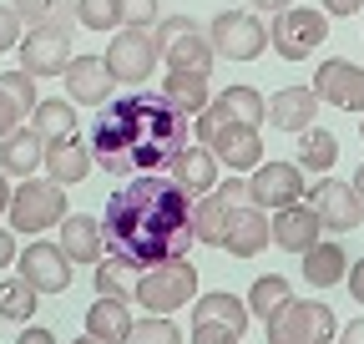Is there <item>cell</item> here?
Here are the masks:
<instances>
[{
    "label": "cell",
    "mask_w": 364,
    "mask_h": 344,
    "mask_svg": "<svg viewBox=\"0 0 364 344\" xmlns=\"http://www.w3.org/2000/svg\"><path fill=\"white\" fill-rule=\"evenodd\" d=\"M102 228H107V243L142 269L188 258V248L198 243L193 238V203L162 172H142L136 183L112 193Z\"/></svg>",
    "instance_id": "1"
},
{
    "label": "cell",
    "mask_w": 364,
    "mask_h": 344,
    "mask_svg": "<svg viewBox=\"0 0 364 344\" xmlns=\"http://www.w3.org/2000/svg\"><path fill=\"white\" fill-rule=\"evenodd\" d=\"M188 147V127L182 112L157 92H136V97H112L97 132H91V157L102 162V172L132 178V172H157L172 162V152Z\"/></svg>",
    "instance_id": "2"
},
{
    "label": "cell",
    "mask_w": 364,
    "mask_h": 344,
    "mask_svg": "<svg viewBox=\"0 0 364 344\" xmlns=\"http://www.w3.org/2000/svg\"><path fill=\"white\" fill-rule=\"evenodd\" d=\"M152 41H157L167 71H213V56L218 51H213L203 21H193V16H162L152 26Z\"/></svg>",
    "instance_id": "3"
},
{
    "label": "cell",
    "mask_w": 364,
    "mask_h": 344,
    "mask_svg": "<svg viewBox=\"0 0 364 344\" xmlns=\"http://www.w3.org/2000/svg\"><path fill=\"white\" fill-rule=\"evenodd\" d=\"M193 299H198V269L188 258H172V264L142 269L132 304H142V314H177L182 304H193Z\"/></svg>",
    "instance_id": "4"
},
{
    "label": "cell",
    "mask_w": 364,
    "mask_h": 344,
    "mask_svg": "<svg viewBox=\"0 0 364 344\" xmlns=\"http://www.w3.org/2000/svg\"><path fill=\"white\" fill-rule=\"evenodd\" d=\"M6 218L16 233H51L66 218V193L51 178H21V188H11V208Z\"/></svg>",
    "instance_id": "5"
},
{
    "label": "cell",
    "mask_w": 364,
    "mask_h": 344,
    "mask_svg": "<svg viewBox=\"0 0 364 344\" xmlns=\"http://www.w3.org/2000/svg\"><path fill=\"white\" fill-rule=\"evenodd\" d=\"M268 344H334L339 324H334V309L318 304V299H289V304L263 324Z\"/></svg>",
    "instance_id": "6"
},
{
    "label": "cell",
    "mask_w": 364,
    "mask_h": 344,
    "mask_svg": "<svg viewBox=\"0 0 364 344\" xmlns=\"http://www.w3.org/2000/svg\"><path fill=\"white\" fill-rule=\"evenodd\" d=\"M324 36H329V16H324V11L289 6V11L273 16V26H268V46L279 51L284 61H304L309 51L324 46Z\"/></svg>",
    "instance_id": "7"
},
{
    "label": "cell",
    "mask_w": 364,
    "mask_h": 344,
    "mask_svg": "<svg viewBox=\"0 0 364 344\" xmlns=\"http://www.w3.org/2000/svg\"><path fill=\"white\" fill-rule=\"evenodd\" d=\"M208 41L223 61H253L268 51V26L253 11H218L208 26Z\"/></svg>",
    "instance_id": "8"
},
{
    "label": "cell",
    "mask_w": 364,
    "mask_h": 344,
    "mask_svg": "<svg viewBox=\"0 0 364 344\" xmlns=\"http://www.w3.org/2000/svg\"><path fill=\"white\" fill-rule=\"evenodd\" d=\"M107 71L117 76V81H127V86H142L157 66H162V51H157V41H152V31H142V26H122L117 36H112V46H107Z\"/></svg>",
    "instance_id": "9"
},
{
    "label": "cell",
    "mask_w": 364,
    "mask_h": 344,
    "mask_svg": "<svg viewBox=\"0 0 364 344\" xmlns=\"http://www.w3.org/2000/svg\"><path fill=\"white\" fill-rule=\"evenodd\" d=\"M309 188H304V167L299 162H258L253 178H248V203L263 208V213H279L289 203H299Z\"/></svg>",
    "instance_id": "10"
},
{
    "label": "cell",
    "mask_w": 364,
    "mask_h": 344,
    "mask_svg": "<svg viewBox=\"0 0 364 344\" xmlns=\"http://www.w3.org/2000/svg\"><path fill=\"white\" fill-rule=\"evenodd\" d=\"M309 203L318 213V223H324V233H354L364 223V203H359L354 183L318 178V188H309Z\"/></svg>",
    "instance_id": "11"
},
{
    "label": "cell",
    "mask_w": 364,
    "mask_h": 344,
    "mask_svg": "<svg viewBox=\"0 0 364 344\" xmlns=\"http://www.w3.org/2000/svg\"><path fill=\"white\" fill-rule=\"evenodd\" d=\"M71 61V31L66 26H36L21 36V71L41 76H61Z\"/></svg>",
    "instance_id": "12"
},
{
    "label": "cell",
    "mask_w": 364,
    "mask_h": 344,
    "mask_svg": "<svg viewBox=\"0 0 364 344\" xmlns=\"http://www.w3.org/2000/svg\"><path fill=\"white\" fill-rule=\"evenodd\" d=\"M21 279H26L36 294H66V289H71V258H66V248H61V243H46V238L26 243V253H21Z\"/></svg>",
    "instance_id": "13"
},
{
    "label": "cell",
    "mask_w": 364,
    "mask_h": 344,
    "mask_svg": "<svg viewBox=\"0 0 364 344\" xmlns=\"http://www.w3.org/2000/svg\"><path fill=\"white\" fill-rule=\"evenodd\" d=\"M314 97L324 107H339V112H364V71L344 56L324 61L314 71Z\"/></svg>",
    "instance_id": "14"
},
{
    "label": "cell",
    "mask_w": 364,
    "mask_h": 344,
    "mask_svg": "<svg viewBox=\"0 0 364 344\" xmlns=\"http://www.w3.org/2000/svg\"><path fill=\"white\" fill-rule=\"evenodd\" d=\"M61 81H66V97L76 107H107L112 102V86H117V76L107 71L102 56H71L66 71H61Z\"/></svg>",
    "instance_id": "15"
},
{
    "label": "cell",
    "mask_w": 364,
    "mask_h": 344,
    "mask_svg": "<svg viewBox=\"0 0 364 344\" xmlns=\"http://www.w3.org/2000/svg\"><path fill=\"white\" fill-rule=\"evenodd\" d=\"M268 233H273V243H279L284 253H309L318 238H324V223H318V213H314V203H289V208H279L268 218Z\"/></svg>",
    "instance_id": "16"
},
{
    "label": "cell",
    "mask_w": 364,
    "mask_h": 344,
    "mask_svg": "<svg viewBox=\"0 0 364 344\" xmlns=\"http://www.w3.org/2000/svg\"><path fill=\"white\" fill-rule=\"evenodd\" d=\"M61 248H66V258L71 264H86V269H97L102 258H107V228H102V218H91V213H66L61 218Z\"/></svg>",
    "instance_id": "17"
},
{
    "label": "cell",
    "mask_w": 364,
    "mask_h": 344,
    "mask_svg": "<svg viewBox=\"0 0 364 344\" xmlns=\"http://www.w3.org/2000/svg\"><path fill=\"white\" fill-rule=\"evenodd\" d=\"M318 102L314 97V86H284V92H273L268 97V127H279V132H289V137H299V132H309L314 127V117H318Z\"/></svg>",
    "instance_id": "18"
},
{
    "label": "cell",
    "mask_w": 364,
    "mask_h": 344,
    "mask_svg": "<svg viewBox=\"0 0 364 344\" xmlns=\"http://www.w3.org/2000/svg\"><path fill=\"white\" fill-rule=\"evenodd\" d=\"M167 178L188 193V198H203V193H213L218 188V152L213 147H182V152H172V162H167Z\"/></svg>",
    "instance_id": "19"
},
{
    "label": "cell",
    "mask_w": 364,
    "mask_h": 344,
    "mask_svg": "<svg viewBox=\"0 0 364 344\" xmlns=\"http://www.w3.org/2000/svg\"><path fill=\"white\" fill-rule=\"evenodd\" d=\"M213 152L223 167H233V172H253L263 162V127L253 122H228L223 132L213 137Z\"/></svg>",
    "instance_id": "20"
},
{
    "label": "cell",
    "mask_w": 364,
    "mask_h": 344,
    "mask_svg": "<svg viewBox=\"0 0 364 344\" xmlns=\"http://www.w3.org/2000/svg\"><path fill=\"white\" fill-rule=\"evenodd\" d=\"M268 243H273V233H268V213L253 208V203L233 208V218H228V233H223V248L233 253V258H258Z\"/></svg>",
    "instance_id": "21"
},
{
    "label": "cell",
    "mask_w": 364,
    "mask_h": 344,
    "mask_svg": "<svg viewBox=\"0 0 364 344\" xmlns=\"http://www.w3.org/2000/svg\"><path fill=\"white\" fill-rule=\"evenodd\" d=\"M46 178L61 183V188H76L91 178V167H97V157H91V147L81 137H66V142H46Z\"/></svg>",
    "instance_id": "22"
},
{
    "label": "cell",
    "mask_w": 364,
    "mask_h": 344,
    "mask_svg": "<svg viewBox=\"0 0 364 344\" xmlns=\"http://www.w3.org/2000/svg\"><path fill=\"white\" fill-rule=\"evenodd\" d=\"M41 162H46V137L36 127H16V132L0 137V172L6 178H31Z\"/></svg>",
    "instance_id": "23"
},
{
    "label": "cell",
    "mask_w": 364,
    "mask_h": 344,
    "mask_svg": "<svg viewBox=\"0 0 364 344\" xmlns=\"http://www.w3.org/2000/svg\"><path fill=\"white\" fill-rule=\"evenodd\" d=\"M136 279H142V264H132L127 253H107L97 274H91V289H97L102 299H122V304H132L136 299Z\"/></svg>",
    "instance_id": "24"
},
{
    "label": "cell",
    "mask_w": 364,
    "mask_h": 344,
    "mask_svg": "<svg viewBox=\"0 0 364 344\" xmlns=\"http://www.w3.org/2000/svg\"><path fill=\"white\" fill-rule=\"evenodd\" d=\"M203 319H208V324H223V329H233V334L243 339V329H248L253 314H248V299L218 289V294H198V299H193V324H203Z\"/></svg>",
    "instance_id": "25"
},
{
    "label": "cell",
    "mask_w": 364,
    "mask_h": 344,
    "mask_svg": "<svg viewBox=\"0 0 364 344\" xmlns=\"http://www.w3.org/2000/svg\"><path fill=\"white\" fill-rule=\"evenodd\" d=\"M132 314H127V304L122 299H91V309H86V334L91 339H102V344H127L132 339Z\"/></svg>",
    "instance_id": "26"
},
{
    "label": "cell",
    "mask_w": 364,
    "mask_h": 344,
    "mask_svg": "<svg viewBox=\"0 0 364 344\" xmlns=\"http://www.w3.org/2000/svg\"><path fill=\"white\" fill-rule=\"evenodd\" d=\"M304 258V284H314V289H334V284H344V274H349V258H344V248L334 243V238H318L309 253H299Z\"/></svg>",
    "instance_id": "27"
},
{
    "label": "cell",
    "mask_w": 364,
    "mask_h": 344,
    "mask_svg": "<svg viewBox=\"0 0 364 344\" xmlns=\"http://www.w3.org/2000/svg\"><path fill=\"white\" fill-rule=\"evenodd\" d=\"M162 97L188 117V112H203L213 102V86H208V71H167L162 76Z\"/></svg>",
    "instance_id": "28"
},
{
    "label": "cell",
    "mask_w": 364,
    "mask_h": 344,
    "mask_svg": "<svg viewBox=\"0 0 364 344\" xmlns=\"http://www.w3.org/2000/svg\"><path fill=\"white\" fill-rule=\"evenodd\" d=\"M31 127L46 137V142H66V137H76V102L66 97H46V102H36V112H31Z\"/></svg>",
    "instance_id": "29"
},
{
    "label": "cell",
    "mask_w": 364,
    "mask_h": 344,
    "mask_svg": "<svg viewBox=\"0 0 364 344\" xmlns=\"http://www.w3.org/2000/svg\"><path fill=\"white\" fill-rule=\"evenodd\" d=\"M228 218H233V208H228L218 193H203V198L193 203V238H198V243H208V248H223Z\"/></svg>",
    "instance_id": "30"
},
{
    "label": "cell",
    "mask_w": 364,
    "mask_h": 344,
    "mask_svg": "<svg viewBox=\"0 0 364 344\" xmlns=\"http://www.w3.org/2000/svg\"><path fill=\"white\" fill-rule=\"evenodd\" d=\"M289 299H294V284H289L284 274H263V279H253V289H248V314L268 324L273 314L289 304Z\"/></svg>",
    "instance_id": "31"
},
{
    "label": "cell",
    "mask_w": 364,
    "mask_h": 344,
    "mask_svg": "<svg viewBox=\"0 0 364 344\" xmlns=\"http://www.w3.org/2000/svg\"><path fill=\"white\" fill-rule=\"evenodd\" d=\"M233 122H253V127H263V117H268V102H263V92H253V86H223V92L213 97Z\"/></svg>",
    "instance_id": "32"
},
{
    "label": "cell",
    "mask_w": 364,
    "mask_h": 344,
    "mask_svg": "<svg viewBox=\"0 0 364 344\" xmlns=\"http://www.w3.org/2000/svg\"><path fill=\"white\" fill-rule=\"evenodd\" d=\"M304 142H299V167L304 172H329L334 167V157H339V137L334 132H324V127H309V132H299Z\"/></svg>",
    "instance_id": "33"
},
{
    "label": "cell",
    "mask_w": 364,
    "mask_h": 344,
    "mask_svg": "<svg viewBox=\"0 0 364 344\" xmlns=\"http://www.w3.org/2000/svg\"><path fill=\"white\" fill-rule=\"evenodd\" d=\"M11 6L31 31L36 26H66L71 31V21H76V0H11Z\"/></svg>",
    "instance_id": "34"
},
{
    "label": "cell",
    "mask_w": 364,
    "mask_h": 344,
    "mask_svg": "<svg viewBox=\"0 0 364 344\" xmlns=\"http://www.w3.org/2000/svg\"><path fill=\"white\" fill-rule=\"evenodd\" d=\"M36 289L26 279H0V319H11V324H31L36 314Z\"/></svg>",
    "instance_id": "35"
},
{
    "label": "cell",
    "mask_w": 364,
    "mask_h": 344,
    "mask_svg": "<svg viewBox=\"0 0 364 344\" xmlns=\"http://www.w3.org/2000/svg\"><path fill=\"white\" fill-rule=\"evenodd\" d=\"M76 26H86V31H122V0H76Z\"/></svg>",
    "instance_id": "36"
},
{
    "label": "cell",
    "mask_w": 364,
    "mask_h": 344,
    "mask_svg": "<svg viewBox=\"0 0 364 344\" xmlns=\"http://www.w3.org/2000/svg\"><path fill=\"white\" fill-rule=\"evenodd\" d=\"M127 344H182V329L167 319V314H152L142 324H132V339Z\"/></svg>",
    "instance_id": "37"
},
{
    "label": "cell",
    "mask_w": 364,
    "mask_h": 344,
    "mask_svg": "<svg viewBox=\"0 0 364 344\" xmlns=\"http://www.w3.org/2000/svg\"><path fill=\"white\" fill-rule=\"evenodd\" d=\"M0 92H6L21 112H36V102H41V97H36V76H31V71H0Z\"/></svg>",
    "instance_id": "38"
},
{
    "label": "cell",
    "mask_w": 364,
    "mask_h": 344,
    "mask_svg": "<svg viewBox=\"0 0 364 344\" xmlns=\"http://www.w3.org/2000/svg\"><path fill=\"white\" fill-rule=\"evenodd\" d=\"M157 21H162L157 0H122V26H142V31H152Z\"/></svg>",
    "instance_id": "39"
},
{
    "label": "cell",
    "mask_w": 364,
    "mask_h": 344,
    "mask_svg": "<svg viewBox=\"0 0 364 344\" xmlns=\"http://www.w3.org/2000/svg\"><path fill=\"white\" fill-rule=\"evenodd\" d=\"M228 122H233V117H228V112H223L218 102H208V107L198 112V142H203V147H213V137L223 132Z\"/></svg>",
    "instance_id": "40"
},
{
    "label": "cell",
    "mask_w": 364,
    "mask_h": 344,
    "mask_svg": "<svg viewBox=\"0 0 364 344\" xmlns=\"http://www.w3.org/2000/svg\"><path fill=\"white\" fill-rule=\"evenodd\" d=\"M21 26H26V21L16 16V6H0V56L21 46Z\"/></svg>",
    "instance_id": "41"
},
{
    "label": "cell",
    "mask_w": 364,
    "mask_h": 344,
    "mask_svg": "<svg viewBox=\"0 0 364 344\" xmlns=\"http://www.w3.org/2000/svg\"><path fill=\"white\" fill-rule=\"evenodd\" d=\"M188 344H238V334L233 329H223V324H193V334H188Z\"/></svg>",
    "instance_id": "42"
},
{
    "label": "cell",
    "mask_w": 364,
    "mask_h": 344,
    "mask_svg": "<svg viewBox=\"0 0 364 344\" xmlns=\"http://www.w3.org/2000/svg\"><path fill=\"white\" fill-rule=\"evenodd\" d=\"M213 193H218V188H213ZM218 198H223L228 208H243V203H248V178H228Z\"/></svg>",
    "instance_id": "43"
},
{
    "label": "cell",
    "mask_w": 364,
    "mask_h": 344,
    "mask_svg": "<svg viewBox=\"0 0 364 344\" xmlns=\"http://www.w3.org/2000/svg\"><path fill=\"white\" fill-rule=\"evenodd\" d=\"M21 117H26V112H21V107H16L6 92H0V137H6V132H16V127H21Z\"/></svg>",
    "instance_id": "44"
},
{
    "label": "cell",
    "mask_w": 364,
    "mask_h": 344,
    "mask_svg": "<svg viewBox=\"0 0 364 344\" xmlns=\"http://www.w3.org/2000/svg\"><path fill=\"white\" fill-rule=\"evenodd\" d=\"M344 284H349V299H354V304H364V258H354V264H349Z\"/></svg>",
    "instance_id": "45"
},
{
    "label": "cell",
    "mask_w": 364,
    "mask_h": 344,
    "mask_svg": "<svg viewBox=\"0 0 364 344\" xmlns=\"http://www.w3.org/2000/svg\"><path fill=\"white\" fill-rule=\"evenodd\" d=\"M16 264V228H0V274Z\"/></svg>",
    "instance_id": "46"
},
{
    "label": "cell",
    "mask_w": 364,
    "mask_h": 344,
    "mask_svg": "<svg viewBox=\"0 0 364 344\" xmlns=\"http://www.w3.org/2000/svg\"><path fill=\"white\" fill-rule=\"evenodd\" d=\"M16 344H56V334H51V329H46V324H26Z\"/></svg>",
    "instance_id": "47"
},
{
    "label": "cell",
    "mask_w": 364,
    "mask_h": 344,
    "mask_svg": "<svg viewBox=\"0 0 364 344\" xmlns=\"http://www.w3.org/2000/svg\"><path fill=\"white\" fill-rule=\"evenodd\" d=\"M334 344H364V314H359V319H349V324L334 334Z\"/></svg>",
    "instance_id": "48"
},
{
    "label": "cell",
    "mask_w": 364,
    "mask_h": 344,
    "mask_svg": "<svg viewBox=\"0 0 364 344\" xmlns=\"http://www.w3.org/2000/svg\"><path fill=\"white\" fill-rule=\"evenodd\" d=\"M364 11V0H324V16H354Z\"/></svg>",
    "instance_id": "49"
},
{
    "label": "cell",
    "mask_w": 364,
    "mask_h": 344,
    "mask_svg": "<svg viewBox=\"0 0 364 344\" xmlns=\"http://www.w3.org/2000/svg\"><path fill=\"white\" fill-rule=\"evenodd\" d=\"M258 11H268V16H279V11H289V6H299V0H253Z\"/></svg>",
    "instance_id": "50"
},
{
    "label": "cell",
    "mask_w": 364,
    "mask_h": 344,
    "mask_svg": "<svg viewBox=\"0 0 364 344\" xmlns=\"http://www.w3.org/2000/svg\"><path fill=\"white\" fill-rule=\"evenodd\" d=\"M6 208H11V178L0 172V218H6Z\"/></svg>",
    "instance_id": "51"
},
{
    "label": "cell",
    "mask_w": 364,
    "mask_h": 344,
    "mask_svg": "<svg viewBox=\"0 0 364 344\" xmlns=\"http://www.w3.org/2000/svg\"><path fill=\"white\" fill-rule=\"evenodd\" d=\"M354 193H359V203H364V162H359V172H354Z\"/></svg>",
    "instance_id": "52"
},
{
    "label": "cell",
    "mask_w": 364,
    "mask_h": 344,
    "mask_svg": "<svg viewBox=\"0 0 364 344\" xmlns=\"http://www.w3.org/2000/svg\"><path fill=\"white\" fill-rule=\"evenodd\" d=\"M71 344H102V339H91V334H81V339H71Z\"/></svg>",
    "instance_id": "53"
},
{
    "label": "cell",
    "mask_w": 364,
    "mask_h": 344,
    "mask_svg": "<svg viewBox=\"0 0 364 344\" xmlns=\"http://www.w3.org/2000/svg\"><path fill=\"white\" fill-rule=\"evenodd\" d=\"M359 137H364V112H359Z\"/></svg>",
    "instance_id": "54"
}]
</instances>
